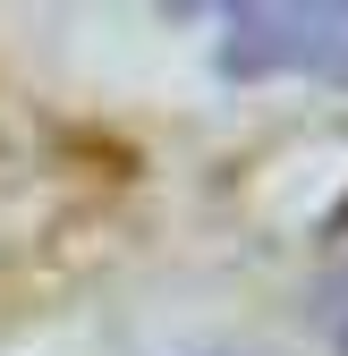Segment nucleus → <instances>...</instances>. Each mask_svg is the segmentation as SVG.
<instances>
[{
  "mask_svg": "<svg viewBox=\"0 0 348 356\" xmlns=\"http://www.w3.org/2000/svg\"><path fill=\"white\" fill-rule=\"evenodd\" d=\"M331 331H340V348H348V272L331 280Z\"/></svg>",
  "mask_w": 348,
  "mask_h": 356,
  "instance_id": "2",
  "label": "nucleus"
},
{
  "mask_svg": "<svg viewBox=\"0 0 348 356\" xmlns=\"http://www.w3.org/2000/svg\"><path fill=\"white\" fill-rule=\"evenodd\" d=\"M221 68L230 76H315V85H348V0L230 9Z\"/></svg>",
  "mask_w": 348,
  "mask_h": 356,
  "instance_id": "1",
  "label": "nucleus"
}]
</instances>
